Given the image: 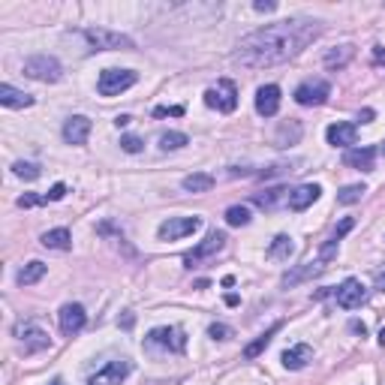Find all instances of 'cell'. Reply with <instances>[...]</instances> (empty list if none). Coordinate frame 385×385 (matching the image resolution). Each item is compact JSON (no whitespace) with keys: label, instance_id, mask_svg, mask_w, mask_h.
Wrapping results in <instances>:
<instances>
[{"label":"cell","instance_id":"6da1fadb","mask_svg":"<svg viewBox=\"0 0 385 385\" xmlns=\"http://www.w3.org/2000/svg\"><path fill=\"white\" fill-rule=\"evenodd\" d=\"M319 33H322V24L313 18H289V22L268 24L244 36L235 51V63H241L247 69L277 67V63H286L295 54H301Z\"/></svg>","mask_w":385,"mask_h":385},{"label":"cell","instance_id":"7a4b0ae2","mask_svg":"<svg viewBox=\"0 0 385 385\" xmlns=\"http://www.w3.org/2000/svg\"><path fill=\"white\" fill-rule=\"evenodd\" d=\"M24 76L45 81V85H54V81L63 79V67H60L58 58H51V54H33V58L24 60Z\"/></svg>","mask_w":385,"mask_h":385},{"label":"cell","instance_id":"3957f363","mask_svg":"<svg viewBox=\"0 0 385 385\" xmlns=\"http://www.w3.org/2000/svg\"><path fill=\"white\" fill-rule=\"evenodd\" d=\"M145 346L154 352H184L187 350V337L181 328H169V325H163V328H154V331L145 337Z\"/></svg>","mask_w":385,"mask_h":385},{"label":"cell","instance_id":"277c9868","mask_svg":"<svg viewBox=\"0 0 385 385\" xmlns=\"http://www.w3.org/2000/svg\"><path fill=\"white\" fill-rule=\"evenodd\" d=\"M205 106L211 108H217V112H235L238 108V88H235V81L232 79H220L214 88H208L205 90Z\"/></svg>","mask_w":385,"mask_h":385},{"label":"cell","instance_id":"5b68a950","mask_svg":"<svg viewBox=\"0 0 385 385\" xmlns=\"http://www.w3.org/2000/svg\"><path fill=\"white\" fill-rule=\"evenodd\" d=\"M88 40L90 49L97 51H117V49H133V40L124 33H115L108 31V27H88L85 33H81Z\"/></svg>","mask_w":385,"mask_h":385},{"label":"cell","instance_id":"8992f818","mask_svg":"<svg viewBox=\"0 0 385 385\" xmlns=\"http://www.w3.org/2000/svg\"><path fill=\"white\" fill-rule=\"evenodd\" d=\"M136 72L133 69H103L99 72V81H97V90L103 97H117V94H124L126 88H133L136 85Z\"/></svg>","mask_w":385,"mask_h":385},{"label":"cell","instance_id":"52a82bcc","mask_svg":"<svg viewBox=\"0 0 385 385\" xmlns=\"http://www.w3.org/2000/svg\"><path fill=\"white\" fill-rule=\"evenodd\" d=\"M202 229V217H169L166 223H160L157 235L160 241H178V238H187L192 232Z\"/></svg>","mask_w":385,"mask_h":385},{"label":"cell","instance_id":"ba28073f","mask_svg":"<svg viewBox=\"0 0 385 385\" xmlns=\"http://www.w3.org/2000/svg\"><path fill=\"white\" fill-rule=\"evenodd\" d=\"M331 97V85L325 79H307L295 88V103L301 106H322Z\"/></svg>","mask_w":385,"mask_h":385},{"label":"cell","instance_id":"9c48e42d","mask_svg":"<svg viewBox=\"0 0 385 385\" xmlns=\"http://www.w3.org/2000/svg\"><path fill=\"white\" fill-rule=\"evenodd\" d=\"M223 247H226V235L217 232V229H211V232L205 235V241H202L192 253L184 256V265H187V268H196L199 262H205V259H211V256H217L220 250H223Z\"/></svg>","mask_w":385,"mask_h":385},{"label":"cell","instance_id":"30bf717a","mask_svg":"<svg viewBox=\"0 0 385 385\" xmlns=\"http://www.w3.org/2000/svg\"><path fill=\"white\" fill-rule=\"evenodd\" d=\"M334 298H337V304H341L343 310H355V307H361L364 304V298H368V289H364V283L361 280H343L341 286H337L334 292Z\"/></svg>","mask_w":385,"mask_h":385},{"label":"cell","instance_id":"8fae6325","mask_svg":"<svg viewBox=\"0 0 385 385\" xmlns=\"http://www.w3.org/2000/svg\"><path fill=\"white\" fill-rule=\"evenodd\" d=\"M15 337L24 343V352H40V350H49L51 346V337L36 325H15Z\"/></svg>","mask_w":385,"mask_h":385},{"label":"cell","instance_id":"7c38bea8","mask_svg":"<svg viewBox=\"0 0 385 385\" xmlns=\"http://www.w3.org/2000/svg\"><path fill=\"white\" fill-rule=\"evenodd\" d=\"M126 373H130V361H108L103 370H97L94 377L88 379V385H121L126 379Z\"/></svg>","mask_w":385,"mask_h":385},{"label":"cell","instance_id":"4fadbf2b","mask_svg":"<svg viewBox=\"0 0 385 385\" xmlns=\"http://www.w3.org/2000/svg\"><path fill=\"white\" fill-rule=\"evenodd\" d=\"M58 316H60V331L67 337L79 334L81 328H85V322H88V313H85V307H81V304H63Z\"/></svg>","mask_w":385,"mask_h":385},{"label":"cell","instance_id":"5bb4252c","mask_svg":"<svg viewBox=\"0 0 385 385\" xmlns=\"http://www.w3.org/2000/svg\"><path fill=\"white\" fill-rule=\"evenodd\" d=\"M325 139H328V145H334V148H350V145H355V139H359V126L350 121H337L328 126Z\"/></svg>","mask_w":385,"mask_h":385},{"label":"cell","instance_id":"9a60e30c","mask_svg":"<svg viewBox=\"0 0 385 385\" xmlns=\"http://www.w3.org/2000/svg\"><path fill=\"white\" fill-rule=\"evenodd\" d=\"M280 108V88L277 85H262L256 90V112L262 117H274Z\"/></svg>","mask_w":385,"mask_h":385},{"label":"cell","instance_id":"2e32d148","mask_svg":"<svg viewBox=\"0 0 385 385\" xmlns=\"http://www.w3.org/2000/svg\"><path fill=\"white\" fill-rule=\"evenodd\" d=\"M325 271V262L319 259V262H304V265H298V268H292V271H286L283 274V286H298V283H304V280H313V277H319V274Z\"/></svg>","mask_w":385,"mask_h":385},{"label":"cell","instance_id":"e0dca14e","mask_svg":"<svg viewBox=\"0 0 385 385\" xmlns=\"http://www.w3.org/2000/svg\"><path fill=\"white\" fill-rule=\"evenodd\" d=\"M90 136V117L85 115H72L67 124H63V139L69 145H85Z\"/></svg>","mask_w":385,"mask_h":385},{"label":"cell","instance_id":"ac0fdd59","mask_svg":"<svg viewBox=\"0 0 385 385\" xmlns=\"http://www.w3.org/2000/svg\"><path fill=\"white\" fill-rule=\"evenodd\" d=\"M319 192H322V187L319 184H301V187H295V190H289V208L292 211H304V208H310L313 202L319 199Z\"/></svg>","mask_w":385,"mask_h":385},{"label":"cell","instance_id":"d6986e66","mask_svg":"<svg viewBox=\"0 0 385 385\" xmlns=\"http://www.w3.org/2000/svg\"><path fill=\"white\" fill-rule=\"evenodd\" d=\"M343 163L359 172H373V163H377V148H350L343 154Z\"/></svg>","mask_w":385,"mask_h":385},{"label":"cell","instance_id":"ffe728a7","mask_svg":"<svg viewBox=\"0 0 385 385\" xmlns=\"http://www.w3.org/2000/svg\"><path fill=\"white\" fill-rule=\"evenodd\" d=\"M307 361H313V350L307 343H298L283 352V368L286 370H301V368H307Z\"/></svg>","mask_w":385,"mask_h":385},{"label":"cell","instance_id":"44dd1931","mask_svg":"<svg viewBox=\"0 0 385 385\" xmlns=\"http://www.w3.org/2000/svg\"><path fill=\"white\" fill-rule=\"evenodd\" d=\"M0 103L6 108H31L33 97L24 94V90H15L13 85H0Z\"/></svg>","mask_w":385,"mask_h":385},{"label":"cell","instance_id":"7402d4cb","mask_svg":"<svg viewBox=\"0 0 385 385\" xmlns=\"http://www.w3.org/2000/svg\"><path fill=\"white\" fill-rule=\"evenodd\" d=\"M352 58H355V49H352V45H337V49H331V51L325 54L322 63H325L328 69H343Z\"/></svg>","mask_w":385,"mask_h":385},{"label":"cell","instance_id":"603a6c76","mask_svg":"<svg viewBox=\"0 0 385 385\" xmlns=\"http://www.w3.org/2000/svg\"><path fill=\"white\" fill-rule=\"evenodd\" d=\"M286 196L283 187H271V190H262V192H253V205H259L262 211H274L280 205V199ZM289 199V196H286Z\"/></svg>","mask_w":385,"mask_h":385},{"label":"cell","instance_id":"cb8c5ba5","mask_svg":"<svg viewBox=\"0 0 385 385\" xmlns=\"http://www.w3.org/2000/svg\"><path fill=\"white\" fill-rule=\"evenodd\" d=\"M45 277V265L40 259H33V262H27L22 271L15 274V280H18V286H33L36 280H42Z\"/></svg>","mask_w":385,"mask_h":385},{"label":"cell","instance_id":"d4e9b609","mask_svg":"<svg viewBox=\"0 0 385 385\" xmlns=\"http://www.w3.org/2000/svg\"><path fill=\"white\" fill-rule=\"evenodd\" d=\"M69 229H51L42 235V247H49V250H69Z\"/></svg>","mask_w":385,"mask_h":385},{"label":"cell","instance_id":"484cf974","mask_svg":"<svg viewBox=\"0 0 385 385\" xmlns=\"http://www.w3.org/2000/svg\"><path fill=\"white\" fill-rule=\"evenodd\" d=\"M292 253H295V244H292L289 235H277L268 247V259H289Z\"/></svg>","mask_w":385,"mask_h":385},{"label":"cell","instance_id":"4316f807","mask_svg":"<svg viewBox=\"0 0 385 385\" xmlns=\"http://www.w3.org/2000/svg\"><path fill=\"white\" fill-rule=\"evenodd\" d=\"M211 187H214V175H208V172H196V175L184 178V190L187 192H208Z\"/></svg>","mask_w":385,"mask_h":385},{"label":"cell","instance_id":"83f0119b","mask_svg":"<svg viewBox=\"0 0 385 385\" xmlns=\"http://www.w3.org/2000/svg\"><path fill=\"white\" fill-rule=\"evenodd\" d=\"M277 328H280V322H277V325H271L265 334H259V337H256V341H253V343L244 350V359H256V355H259V352H265V350H268V343H271V337L277 334Z\"/></svg>","mask_w":385,"mask_h":385},{"label":"cell","instance_id":"f1b7e54d","mask_svg":"<svg viewBox=\"0 0 385 385\" xmlns=\"http://www.w3.org/2000/svg\"><path fill=\"white\" fill-rule=\"evenodd\" d=\"M289 139V145H295L301 139V124L298 121H289V124H280V130H277V145L283 148Z\"/></svg>","mask_w":385,"mask_h":385},{"label":"cell","instance_id":"f546056e","mask_svg":"<svg viewBox=\"0 0 385 385\" xmlns=\"http://www.w3.org/2000/svg\"><path fill=\"white\" fill-rule=\"evenodd\" d=\"M184 145H190V139H187L184 133H175V130H172V133H163V136H160V148H163V151H178V148H184Z\"/></svg>","mask_w":385,"mask_h":385},{"label":"cell","instance_id":"4dcf8cb0","mask_svg":"<svg viewBox=\"0 0 385 385\" xmlns=\"http://www.w3.org/2000/svg\"><path fill=\"white\" fill-rule=\"evenodd\" d=\"M226 223L229 226H247L250 223V211H247L244 205H232L226 211Z\"/></svg>","mask_w":385,"mask_h":385},{"label":"cell","instance_id":"1f68e13d","mask_svg":"<svg viewBox=\"0 0 385 385\" xmlns=\"http://www.w3.org/2000/svg\"><path fill=\"white\" fill-rule=\"evenodd\" d=\"M364 190L361 184H352V187H343L341 192H337V202H341V205H355V202H359L361 196H364Z\"/></svg>","mask_w":385,"mask_h":385},{"label":"cell","instance_id":"d6a6232c","mask_svg":"<svg viewBox=\"0 0 385 385\" xmlns=\"http://www.w3.org/2000/svg\"><path fill=\"white\" fill-rule=\"evenodd\" d=\"M13 172L18 178H24V181H36L40 178V166H33V163H13Z\"/></svg>","mask_w":385,"mask_h":385},{"label":"cell","instance_id":"836d02e7","mask_svg":"<svg viewBox=\"0 0 385 385\" xmlns=\"http://www.w3.org/2000/svg\"><path fill=\"white\" fill-rule=\"evenodd\" d=\"M208 334L214 337V341H229V337H232V328L223 325V322H214V325L208 328Z\"/></svg>","mask_w":385,"mask_h":385},{"label":"cell","instance_id":"e575fe53","mask_svg":"<svg viewBox=\"0 0 385 385\" xmlns=\"http://www.w3.org/2000/svg\"><path fill=\"white\" fill-rule=\"evenodd\" d=\"M121 148H124L126 154H139V151H142V139H139V136H124V139H121Z\"/></svg>","mask_w":385,"mask_h":385},{"label":"cell","instance_id":"d590c367","mask_svg":"<svg viewBox=\"0 0 385 385\" xmlns=\"http://www.w3.org/2000/svg\"><path fill=\"white\" fill-rule=\"evenodd\" d=\"M352 226H355V220H352V217H343V220H341V226L334 229V235H331V238H337V241H341V238H343L346 232H350Z\"/></svg>","mask_w":385,"mask_h":385},{"label":"cell","instance_id":"8d00e7d4","mask_svg":"<svg viewBox=\"0 0 385 385\" xmlns=\"http://www.w3.org/2000/svg\"><path fill=\"white\" fill-rule=\"evenodd\" d=\"M45 196H22L18 199V208H33V205H45Z\"/></svg>","mask_w":385,"mask_h":385},{"label":"cell","instance_id":"74e56055","mask_svg":"<svg viewBox=\"0 0 385 385\" xmlns=\"http://www.w3.org/2000/svg\"><path fill=\"white\" fill-rule=\"evenodd\" d=\"M63 196H67V184H54L49 192H45V199H49V202H58Z\"/></svg>","mask_w":385,"mask_h":385},{"label":"cell","instance_id":"f35d334b","mask_svg":"<svg viewBox=\"0 0 385 385\" xmlns=\"http://www.w3.org/2000/svg\"><path fill=\"white\" fill-rule=\"evenodd\" d=\"M154 115H157V117H166V115H175V117H178V115H184V108H181V106H172V108H163V106H160V108H154Z\"/></svg>","mask_w":385,"mask_h":385},{"label":"cell","instance_id":"ab89813d","mask_svg":"<svg viewBox=\"0 0 385 385\" xmlns=\"http://www.w3.org/2000/svg\"><path fill=\"white\" fill-rule=\"evenodd\" d=\"M253 9H256V13H274V9H277V3H271V0H256Z\"/></svg>","mask_w":385,"mask_h":385},{"label":"cell","instance_id":"60d3db41","mask_svg":"<svg viewBox=\"0 0 385 385\" xmlns=\"http://www.w3.org/2000/svg\"><path fill=\"white\" fill-rule=\"evenodd\" d=\"M373 63L385 67V49H382V45H373Z\"/></svg>","mask_w":385,"mask_h":385},{"label":"cell","instance_id":"b9f144b4","mask_svg":"<svg viewBox=\"0 0 385 385\" xmlns=\"http://www.w3.org/2000/svg\"><path fill=\"white\" fill-rule=\"evenodd\" d=\"M130 121H133V117H130V115H117V117H115V124H117V126H126V124H130Z\"/></svg>","mask_w":385,"mask_h":385},{"label":"cell","instance_id":"7bdbcfd3","mask_svg":"<svg viewBox=\"0 0 385 385\" xmlns=\"http://www.w3.org/2000/svg\"><path fill=\"white\" fill-rule=\"evenodd\" d=\"M377 289H379V292H385V271H382L379 277H377Z\"/></svg>","mask_w":385,"mask_h":385},{"label":"cell","instance_id":"ee69618b","mask_svg":"<svg viewBox=\"0 0 385 385\" xmlns=\"http://www.w3.org/2000/svg\"><path fill=\"white\" fill-rule=\"evenodd\" d=\"M379 343L385 346V328H382V331H379Z\"/></svg>","mask_w":385,"mask_h":385},{"label":"cell","instance_id":"f6af8a7d","mask_svg":"<svg viewBox=\"0 0 385 385\" xmlns=\"http://www.w3.org/2000/svg\"><path fill=\"white\" fill-rule=\"evenodd\" d=\"M51 385H63V379H54V382H51Z\"/></svg>","mask_w":385,"mask_h":385}]
</instances>
